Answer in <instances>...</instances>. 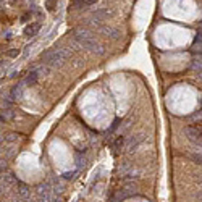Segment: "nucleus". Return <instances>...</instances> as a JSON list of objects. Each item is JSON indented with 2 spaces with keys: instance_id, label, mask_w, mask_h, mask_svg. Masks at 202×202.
Masks as SVG:
<instances>
[{
  "instance_id": "nucleus-13",
  "label": "nucleus",
  "mask_w": 202,
  "mask_h": 202,
  "mask_svg": "<svg viewBox=\"0 0 202 202\" xmlns=\"http://www.w3.org/2000/svg\"><path fill=\"white\" fill-rule=\"evenodd\" d=\"M94 2H96V0H74L73 5H74V7H78V8H84V7L92 5Z\"/></svg>"
},
{
  "instance_id": "nucleus-27",
  "label": "nucleus",
  "mask_w": 202,
  "mask_h": 202,
  "mask_svg": "<svg viewBox=\"0 0 202 202\" xmlns=\"http://www.w3.org/2000/svg\"><path fill=\"white\" fill-rule=\"evenodd\" d=\"M2 141H3V136H0V144H2Z\"/></svg>"
},
{
  "instance_id": "nucleus-22",
  "label": "nucleus",
  "mask_w": 202,
  "mask_h": 202,
  "mask_svg": "<svg viewBox=\"0 0 202 202\" xmlns=\"http://www.w3.org/2000/svg\"><path fill=\"white\" fill-rule=\"evenodd\" d=\"M29 18H31V13H26V15H23V16H21V23H26Z\"/></svg>"
},
{
  "instance_id": "nucleus-11",
  "label": "nucleus",
  "mask_w": 202,
  "mask_h": 202,
  "mask_svg": "<svg viewBox=\"0 0 202 202\" xmlns=\"http://www.w3.org/2000/svg\"><path fill=\"white\" fill-rule=\"evenodd\" d=\"M37 79H39V74H37V71L34 70V71H31L29 74H28V78H26V84L28 86H34V84L37 83Z\"/></svg>"
},
{
  "instance_id": "nucleus-7",
  "label": "nucleus",
  "mask_w": 202,
  "mask_h": 202,
  "mask_svg": "<svg viewBox=\"0 0 202 202\" xmlns=\"http://www.w3.org/2000/svg\"><path fill=\"white\" fill-rule=\"evenodd\" d=\"M121 176H123L125 180H134V178H139L141 176V170H138V168H134L133 165H131Z\"/></svg>"
},
{
  "instance_id": "nucleus-14",
  "label": "nucleus",
  "mask_w": 202,
  "mask_h": 202,
  "mask_svg": "<svg viewBox=\"0 0 202 202\" xmlns=\"http://www.w3.org/2000/svg\"><path fill=\"white\" fill-rule=\"evenodd\" d=\"M191 50H192L194 54H199V55H200V32L196 36L194 44H192V49H191Z\"/></svg>"
},
{
  "instance_id": "nucleus-4",
  "label": "nucleus",
  "mask_w": 202,
  "mask_h": 202,
  "mask_svg": "<svg viewBox=\"0 0 202 202\" xmlns=\"http://www.w3.org/2000/svg\"><path fill=\"white\" fill-rule=\"evenodd\" d=\"M39 199L41 202H50L52 200V187H50L49 183H44V184L39 186Z\"/></svg>"
},
{
  "instance_id": "nucleus-9",
  "label": "nucleus",
  "mask_w": 202,
  "mask_h": 202,
  "mask_svg": "<svg viewBox=\"0 0 202 202\" xmlns=\"http://www.w3.org/2000/svg\"><path fill=\"white\" fill-rule=\"evenodd\" d=\"M39 29H41V24L39 23H32V24H29V26H26V29H24V34L26 36H36L37 32H39Z\"/></svg>"
},
{
  "instance_id": "nucleus-25",
  "label": "nucleus",
  "mask_w": 202,
  "mask_h": 202,
  "mask_svg": "<svg viewBox=\"0 0 202 202\" xmlns=\"http://www.w3.org/2000/svg\"><path fill=\"white\" fill-rule=\"evenodd\" d=\"M50 202H62V199L58 197V199H54V200H50Z\"/></svg>"
},
{
  "instance_id": "nucleus-8",
  "label": "nucleus",
  "mask_w": 202,
  "mask_h": 202,
  "mask_svg": "<svg viewBox=\"0 0 202 202\" xmlns=\"http://www.w3.org/2000/svg\"><path fill=\"white\" fill-rule=\"evenodd\" d=\"M16 192H18V196H20L21 199H28V197H29V189H28V186L20 183V181L16 183Z\"/></svg>"
},
{
  "instance_id": "nucleus-2",
  "label": "nucleus",
  "mask_w": 202,
  "mask_h": 202,
  "mask_svg": "<svg viewBox=\"0 0 202 202\" xmlns=\"http://www.w3.org/2000/svg\"><path fill=\"white\" fill-rule=\"evenodd\" d=\"M71 55V50L67 47H55L52 50H47L42 54V60L49 68H57L67 62V58Z\"/></svg>"
},
{
  "instance_id": "nucleus-26",
  "label": "nucleus",
  "mask_w": 202,
  "mask_h": 202,
  "mask_svg": "<svg viewBox=\"0 0 202 202\" xmlns=\"http://www.w3.org/2000/svg\"><path fill=\"white\" fill-rule=\"evenodd\" d=\"M3 15V10H2V8H0V16H2Z\"/></svg>"
},
{
  "instance_id": "nucleus-23",
  "label": "nucleus",
  "mask_w": 202,
  "mask_h": 202,
  "mask_svg": "<svg viewBox=\"0 0 202 202\" xmlns=\"http://www.w3.org/2000/svg\"><path fill=\"white\" fill-rule=\"evenodd\" d=\"M3 170H5V162H3L2 158H0V173H2Z\"/></svg>"
},
{
  "instance_id": "nucleus-20",
  "label": "nucleus",
  "mask_w": 202,
  "mask_h": 202,
  "mask_svg": "<svg viewBox=\"0 0 202 202\" xmlns=\"http://www.w3.org/2000/svg\"><path fill=\"white\" fill-rule=\"evenodd\" d=\"M55 7H57V2H54V0H49V2H47V10L54 11Z\"/></svg>"
},
{
  "instance_id": "nucleus-18",
  "label": "nucleus",
  "mask_w": 202,
  "mask_h": 202,
  "mask_svg": "<svg viewBox=\"0 0 202 202\" xmlns=\"http://www.w3.org/2000/svg\"><path fill=\"white\" fill-rule=\"evenodd\" d=\"M18 54H20V50H18V49H11V50H8V52H7V57L15 58V57H18Z\"/></svg>"
},
{
  "instance_id": "nucleus-16",
  "label": "nucleus",
  "mask_w": 202,
  "mask_h": 202,
  "mask_svg": "<svg viewBox=\"0 0 202 202\" xmlns=\"http://www.w3.org/2000/svg\"><path fill=\"white\" fill-rule=\"evenodd\" d=\"M18 136L16 133H7L5 136H3V141H7V142H15V141H18Z\"/></svg>"
},
{
  "instance_id": "nucleus-29",
  "label": "nucleus",
  "mask_w": 202,
  "mask_h": 202,
  "mask_svg": "<svg viewBox=\"0 0 202 202\" xmlns=\"http://www.w3.org/2000/svg\"><path fill=\"white\" fill-rule=\"evenodd\" d=\"M0 2H2V0H0Z\"/></svg>"
},
{
  "instance_id": "nucleus-24",
  "label": "nucleus",
  "mask_w": 202,
  "mask_h": 202,
  "mask_svg": "<svg viewBox=\"0 0 202 202\" xmlns=\"http://www.w3.org/2000/svg\"><path fill=\"white\" fill-rule=\"evenodd\" d=\"M192 158H194L196 162H199V163H200V155H192Z\"/></svg>"
},
{
  "instance_id": "nucleus-21",
  "label": "nucleus",
  "mask_w": 202,
  "mask_h": 202,
  "mask_svg": "<svg viewBox=\"0 0 202 202\" xmlns=\"http://www.w3.org/2000/svg\"><path fill=\"white\" fill-rule=\"evenodd\" d=\"M74 173H76V171H67V173H63V178H65V180H71Z\"/></svg>"
},
{
  "instance_id": "nucleus-6",
  "label": "nucleus",
  "mask_w": 202,
  "mask_h": 202,
  "mask_svg": "<svg viewBox=\"0 0 202 202\" xmlns=\"http://www.w3.org/2000/svg\"><path fill=\"white\" fill-rule=\"evenodd\" d=\"M186 134L194 144H200V129L199 128H186Z\"/></svg>"
},
{
  "instance_id": "nucleus-28",
  "label": "nucleus",
  "mask_w": 202,
  "mask_h": 202,
  "mask_svg": "<svg viewBox=\"0 0 202 202\" xmlns=\"http://www.w3.org/2000/svg\"><path fill=\"white\" fill-rule=\"evenodd\" d=\"M0 65H2V62H0Z\"/></svg>"
},
{
  "instance_id": "nucleus-10",
  "label": "nucleus",
  "mask_w": 202,
  "mask_h": 202,
  "mask_svg": "<svg viewBox=\"0 0 202 202\" xmlns=\"http://www.w3.org/2000/svg\"><path fill=\"white\" fill-rule=\"evenodd\" d=\"M21 91H23V83H18L15 87L10 91V99L11 100H16V99L21 97Z\"/></svg>"
},
{
  "instance_id": "nucleus-5",
  "label": "nucleus",
  "mask_w": 202,
  "mask_h": 202,
  "mask_svg": "<svg viewBox=\"0 0 202 202\" xmlns=\"http://www.w3.org/2000/svg\"><path fill=\"white\" fill-rule=\"evenodd\" d=\"M100 32H102V34H105L107 37H110V39H118V37L121 36L120 29H118V28H113V26H102Z\"/></svg>"
},
{
  "instance_id": "nucleus-15",
  "label": "nucleus",
  "mask_w": 202,
  "mask_h": 202,
  "mask_svg": "<svg viewBox=\"0 0 202 202\" xmlns=\"http://www.w3.org/2000/svg\"><path fill=\"white\" fill-rule=\"evenodd\" d=\"M3 183L10 186V184H16L18 180L15 178V175H5V176H3Z\"/></svg>"
},
{
  "instance_id": "nucleus-1",
  "label": "nucleus",
  "mask_w": 202,
  "mask_h": 202,
  "mask_svg": "<svg viewBox=\"0 0 202 202\" xmlns=\"http://www.w3.org/2000/svg\"><path fill=\"white\" fill-rule=\"evenodd\" d=\"M73 39L81 45V49H87L89 52L92 54H97V55H102L104 54V49L99 42L94 39L92 32L86 29V28H76L73 31Z\"/></svg>"
},
{
  "instance_id": "nucleus-17",
  "label": "nucleus",
  "mask_w": 202,
  "mask_h": 202,
  "mask_svg": "<svg viewBox=\"0 0 202 202\" xmlns=\"http://www.w3.org/2000/svg\"><path fill=\"white\" fill-rule=\"evenodd\" d=\"M192 68H194L196 71H200V57L192 60Z\"/></svg>"
},
{
  "instance_id": "nucleus-3",
  "label": "nucleus",
  "mask_w": 202,
  "mask_h": 202,
  "mask_svg": "<svg viewBox=\"0 0 202 202\" xmlns=\"http://www.w3.org/2000/svg\"><path fill=\"white\" fill-rule=\"evenodd\" d=\"M144 139H145V136L142 133L133 136V138L128 141V144H126V150H128V152H134V150H138L139 145L144 142Z\"/></svg>"
},
{
  "instance_id": "nucleus-12",
  "label": "nucleus",
  "mask_w": 202,
  "mask_h": 202,
  "mask_svg": "<svg viewBox=\"0 0 202 202\" xmlns=\"http://www.w3.org/2000/svg\"><path fill=\"white\" fill-rule=\"evenodd\" d=\"M125 144H126V139L123 138V136H118V138L115 139V142H113V150L118 152V150H121V147H123Z\"/></svg>"
},
{
  "instance_id": "nucleus-19",
  "label": "nucleus",
  "mask_w": 202,
  "mask_h": 202,
  "mask_svg": "<svg viewBox=\"0 0 202 202\" xmlns=\"http://www.w3.org/2000/svg\"><path fill=\"white\" fill-rule=\"evenodd\" d=\"M118 125H120V120H115V121H113V123H112V126H110V129H109V131H107V134L113 133V131H115L116 128H118Z\"/></svg>"
}]
</instances>
